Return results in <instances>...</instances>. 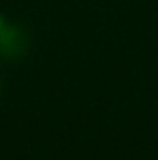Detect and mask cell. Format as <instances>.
<instances>
[{
	"label": "cell",
	"mask_w": 158,
	"mask_h": 160,
	"mask_svg": "<svg viewBox=\"0 0 158 160\" xmlns=\"http://www.w3.org/2000/svg\"><path fill=\"white\" fill-rule=\"evenodd\" d=\"M26 48V36L17 24H7L4 22L0 26V58H19L24 54Z\"/></svg>",
	"instance_id": "obj_1"
},
{
	"label": "cell",
	"mask_w": 158,
	"mask_h": 160,
	"mask_svg": "<svg viewBox=\"0 0 158 160\" xmlns=\"http://www.w3.org/2000/svg\"><path fill=\"white\" fill-rule=\"evenodd\" d=\"M4 22H6V17H4V15H2V13H0V26H2V24H4Z\"/></svg>",
	"instance_id": "obj_2"
}]
</instances>
